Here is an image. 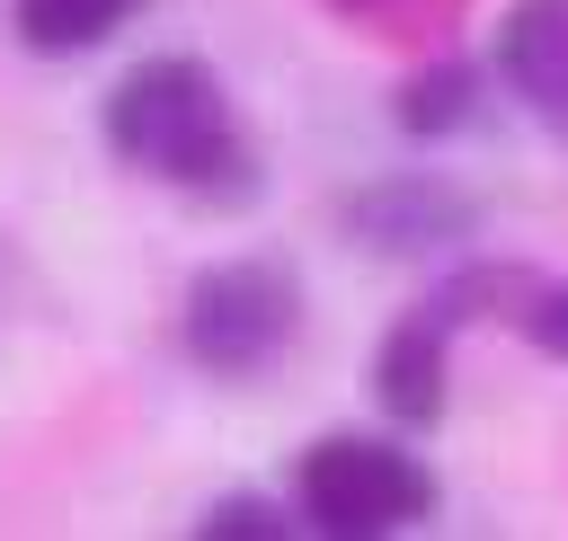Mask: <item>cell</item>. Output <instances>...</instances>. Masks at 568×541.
<instances>
[{"instance_id": "cell-1", "label": "cell", "mask_w": 568, "mask_h": 541, "mask_svg": "<svg viewBox=\"0 0 568 541\" xmlns=\"http://www.w3.org/2000/svg\"><path fill=\"white\" fill-rule=\"evenodd\" d=\"M106 142L124 169L195 195V204H248L257 195V151L240 133V106L213 62L195 53H151L106 89Z\"/></svg>"}, {"instance_id": "cell-2", "label": "cell", "mask_w": 568, "mask_h": 541, "mask_svg": "<svg viewBox=\"0 0 568 541\" xmlns=\"http://www.w3.org/2000/svg\"><path fill=\"white\" fill-rule=\"evenodd\" d=\"M293 497H302L311 532L382 541V532H417L435 514V470L408 443H382V435H320L293 461Z\"/></svg>"}, {"instance_id": "cell-3", "label": "cell", "mask_w": 568, "mask_h": 541, "mask_svg": "<svg viewBox=\"0 0 568 541\" xmlns=\"http://www.w3.org/2000/svg\"><path fill=\"white\" fill-rule=\"evenodd\" d=\"M293 328H302V284H293L275 257H222V266H204V275L186 284V302H178L186 355H195L204 372H222V381L266 372V364L293 346Z\"/></svg>"}, {"instance_id": "cell-4", "label": "cell", "mask_w": 568, "mask_h": 541, "mask_svg": "<svg viewBox=\"0 0 568 541\" xmlns=\"http://www.w3.org/2000/svg\"><path fill=\"white\" fill-rule=\"evenodd\" d=\"M470 222H479V204H470L453 177H435V169L373 177L364 195H346V239H364V248H382V257H435V248H453Z\"/></svg>"}, {"instance_id": "cell-5", "label": "cell", "mask_w": 568, "mask_h": 541, "mask_svg": "<svg viewBox=\"0 0 568 541\" xmlns=\"http://www.w3.org/2000/svg\"><path fill=\"white\" fill-rule=\"evenodd\" d=\"M497 80L532 124L568 142V0H515L497 18Z\"/></svg>"}, {"instance_id": "cell-6", "label": "cell", "mask_w": 568, "mask_h": 541, "mask_svg": "<svg viewBox=\"0 0 568 541\" xmlns=\"http://www.w3.org/2000/svg\"><path fill=\"white\" fill-rule=\"evenodd\" d=\"M453 319L435 310V293L382 337V355H373V390H382V408L399 417V426H435L444 417V364H453Z\"/></svg>"}, {"instance_id": "cell-7", "label": "cell", "mask_w": 568, "mask_h": 541, "mask_svg": "<svg viewBox=\"0 0 568 541\" xmlns=\"http://www.w3.org/2000/svg\"><path fill=\"white\" fill-rule=\"evenodd\" d=\"M133 9H142V0H18L9 18H18V44H27V53H89V44H106Z\"/></svg>"}, {"instance_id": "cell-8", "label": "cell", "mask_w": 568, "mask_h": 541, "mask_svg": "<svg viewBox=\"0 0 568 541\" xmlns=\"http://www.w3.org/2000/svg\"><path fill=\"white\" fill-rule=\"evenodd\" d=\"M399 133H417V142H444V133H462L470 115H479V71L470 62H435V71H417L408 89H399Z\"/></svg>"}, {"instance_id": "cell-9", "label": "cell", "mask_w": 568, "mask_h": 541, "mask_svg": "<svg viewBox=\"0 0 568 541\" xmlns=\"http://www.w3.org/2000/svg\"><path fill=\"white\" fill-rule=\"evenodd\" d=\"M506 328H515L524 346H541V355H559V364H568V275H541V266H524Z\"/></svg>"}, {"instance_id": "cell-10", "label": "cell", "mask_w": 568, "mask_h": 541, "mask_svg": "<svg viewBox=\"0 0 568 541\" xmlns=\"http://www.w3.org/2000/svg\"><path fill=\"white\" fill-rule=\"evenodd\" d=\"M195 532H204V541H293V523H284L275 506H257V497H222Z\"/></svg>"}, {"instance_id": "cell-11", "label": "cell", "mask_w": 568, "mask_h": 541, "mask_svg": "<svg viewBox=\"0 0 568 541\" xmlns=\"http://www.w3.org/2000/svg\"><path fill=\"white\" fill-rule=\"evenodd\" d=\"M328 9L355 18V27H390V35H399V27H444L462 0H328Z\"/></svg>"}]
</instances>
